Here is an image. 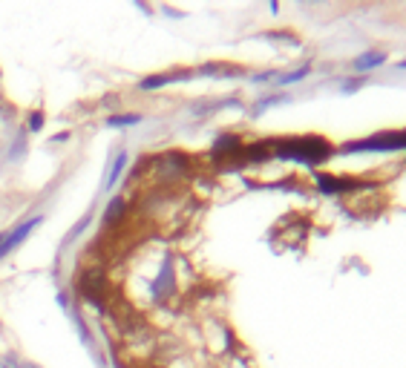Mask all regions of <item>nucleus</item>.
Returning <instances> with one entry per match:
<instances>
[{
	"mask_svg": "<svg viewBox=\"0 0 406 368\" xmlns=\"http://www.w3.org/2000/svg\"><path fill=\"white\" fill-rule=\"evenodd\" d=\"M383 61H387V55H383V52H366L363 58L354 61V70L357 72H366L369 67H377V63H383Z\"/></svg>",
	"mask_w": 406,
	"mask_h": 368,
	"instance_id": "obj_4",
	"label": "nucleus"
},
{
	"mask_svg": "<svg viewBox=\"0 0 406 368\" xmlns=\"http://www.w3.org/2000/svg\"><path fill=\"white\" fill-rule=\"evenodd\" d=\"M124 164H127V156H118V159H116V164H113V170H110V179H107V187H113V184L118 182V176H121Z\"/></svg>",
	"mask_w": 406,
	"mask_h": 368,
	"instance_id": "obj_6",
	"label": "nucleus"
},
{
	"mask_svg": "<svg viewBox=\"0 0 406 368\" xmlns=\"http://www.w3.org/2000/svg\"><path fill=\"white\" fill-rule=\"evenodd\" d=\"M40 127H44V115H40V113H32V118H29V129H35V133H38Z\"/></svg>",
	"mask_w": 406,
	"mask_h": 368,
	"instance_id": "obj_8",
	"label": "nucleus"
},
{
	"mask_svg": "<svg viewBox=\"0 0 406 368\" xmlns=\"http://www.w3.org/2000/svg\"><path fill=\"white\" fill-rule=\"evenodd\" d=\"M317 184L323 193H349V190H357L360 182L354 179H337V176H317Z\"/></svg>",
	"mask_w": 406,
	"mask_h": 368,
	"instance_id": "obj_3",
	"label": "nucleus"
},
{
	"mask_svg": "<svg viewBox=\"0 0 406 368\" xmlns=\"http://www.w3.org/2000/svg\"><path fill=\"white\" fill-rule=\"evenodd\" d=\"M78 294L93 302V305L104 308L110 302V279L104 276V271H87L78 276Z\"/></svg>",
	"mask_w": 406,
	"mask_h": 368,
	"instance_id": "obj_2",
	"label": "nucleus"
},
{
	"mask_svg": "<svg viewBox=\"0 0 406 368\" xmlns=\"http://www.w3.org/2000/svg\"><path fill=\"white\" fill-rule=\"evenodd\" d=\"M271 156L294 159L303 164H320L331 156V144L320 136H300V138H283L271 144Z\"/></svg>",
	"mask_w": 406,
	"mask_h": 368,
	"instance_id": "obj_1",
	"label": "nucleus"
},
{
	"mask_svg": "<svg viewBox=\"0 0 406 368\" xmlns=\"http://www.w3.org/2000/svg\"><path fill=\"white\" fill-rule=\"evenodd\" d=\"M124 213H127L124 202H121V199H116V202H113L110 207H107V213H104V222H107V225H116V222L121 219V216H124Z\"/></svg>",
	"mask_w": 406,
	"mask_h": 368,
	"instance_id": "obj_5",
	"label": "nucleus"
},
{
	"mask_svg": "<svg viewBox=\"0 0 406 368\" xmlns=\"http://www.w3.org/2000/svg\"><path fill=\"white\" fill-rule=\"evenodd\" d=\"M141 115H118V118H107L110 127H130V124H139Z\"/></svg>",
	"mask_w": 406,
	"mask_h": 368,
	"instance_id": "obj_7",
	"label": "nucleus"
},
{
	"mask_svg": "<svg viewBox=\"0 0 406 368\" xmlns=\"http://www.w3.org/2000/svg\"><path fill=\"white\" fill-rule=\"evenodd\" d=\"M306 75H309V67H303L300 72H291V75H286L283 81H286V83H291V81H300V78H306Z\"/></svg>",
	"mask_w": 406,
	"mask_h": 368,
	"instance_id": "obj_9",
	"label": "nucleus"
}]
</instances>
